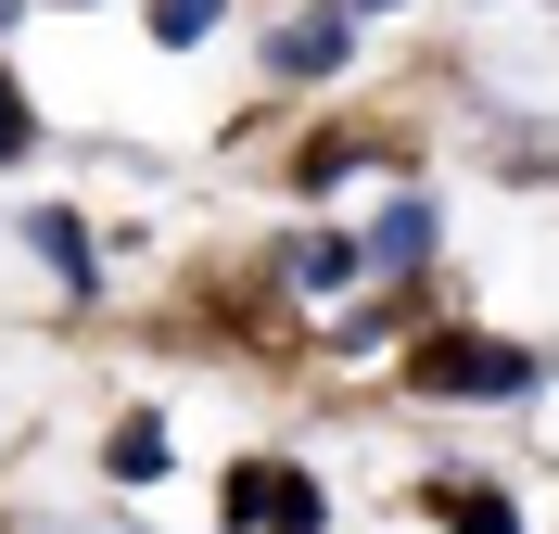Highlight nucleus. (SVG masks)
I'll return each instance as SVG.
<instances>
[{
	"label": "nucleus",
	"mask_w": 559,
	"mask_h": 534,
	"mask_svg": "<svg viewBox=\"0 0 559 534\" xmlns=\"http://www.w3.org/2000/svg\"><path fill=\"white\" fill-rule=\"evenodd\" d=\"M216 509H229L242 534H318V522H331V497H318V484H306L293 459H229Z\"/></svg>",
	"instance_id": "nucleus-1"
},
{
	"label": "nucleus",
	"mask_w": 559,
	"mask_h": 534,
	"mask_svg": "<svg viewBox=\"0 0 559 534\" xmlns=\"http://www.w3.org/2000/svg\"><path fill=\"white\" fill-rule=\"evenodd\" d=\"M419 394H534V356L522 344H484V331H432V344L407 356Z\"/></svg>",
	"instance_id": "nucleus-2"
},
{
	"label": "nucleus",
	"mask_w": 559,
	"mask_h": 534,
	"mask_svg": "<svg viewBox=\"0 0 559 534\" xmlns=\"http://www.w3.org/2000/svg\"><path fill=\"white\" fill-rule=\"evenodd\" d=\"M267 64H280V76H331V64H344V13H306V26H280V38H267Z\"/></svg>",
	"instance_id": "nucleus-3"
},
{
	"label": "nucleus",
	"mask_w": 559,
	"mask_h": 534,
	"mask_svg": "<svg viewBox=\"0 0 559 534\" xmlns=\"http://www.w3.org/2000/svg\"><path fill=\"white\" fill-rule=\"evenodd\" d=\"M445 534H522V497H496V484H432Z\"/></svg>",
	"instance_id": "nucleus-4"
},
{
	"label": "nucleus",
	"mask_w": 559,
	"mask_h": 534,
	"mask_svg": "<svg viewBox=\"0 0 559 534\" xmlns=\"http://www.w3.org/2000/svg\"><path fill=\"white\" fill-rule=\"evenodd\" d=\"M369 254H382V268H419V254H432V204H394L382 229H369Z\"/></svg>",
	"instance_id": "nucleus-5"
},
{
	"label": "nucleus",
	"mask_w": 559,
	"mask_h": 534,
	"mask_svg": "<svg viewBox=\"0 0 559 534\" xmlns=\"http://www.w3.org/2000/svg\"><path fill=\"white\" fill-rule=\"evenodd\" d=\"M204 26H216V0H153V38H166V51H191Z\"/></svg>",
	"instance_id": "nucleus-6"
},
{
	"label": "nucleus",
	"mask_w": 559,
	"mask_h": 534,
	"mask_svg": "<svg viewBox=\"0 0 559 534\" xmlns=\"http://www.w3.org/2000/svg\"><path fill=\"white\" fill-rule=\"evenodd\" d=\"M115 471H128V484H153V471H166V432L128 420V432H115Z\"/></svg>",
	"instance_id": "nucleus-7"
},
{
	"label": "nucleus",
	"mask_w": 559,
	"mask_h": 534,
	"mask_svg": "<svg viewBox=\"0 0 559 534\" xmlns=\"http://www.w3.org/2000/svg\"><path fill=\"white\" fill-rule=\"evenodd\" d=\"M38 254H51L64 281H90V242H76V216H38Z\"/></svg>",
	"instance_id": "nucleus-8"
},
{
	"label": "nucleus",
	"mask_w": 559,
	"mask_h": 534,
	"mask_svg": "<svg viewBox=\"0 0 559 534\" xmlns=\"http://www.w3.org/2000/svg\"><path fill=\"white\" fill-rule=\"evenodd\" d=\"M26 141H38V115H26V90H13V76H0V166H13Z\"/></svg>",
	"instance_id": "nucleus-9"
},
{
	"label": "nucleus",
	"mask_w": 559,
	"mask_h": 534,
	"mask_svg": "<svg viewBox=\"0 0 559 534\" xmlns=\"http://www.w3.org/2000/svg\"><path fill=\"white\" fill-rule=\"evenodd\" d=\"M356 13H394V0H356Z\"/></svg>",
	"instance_id": "nucleus-10"
}]
</instances>
